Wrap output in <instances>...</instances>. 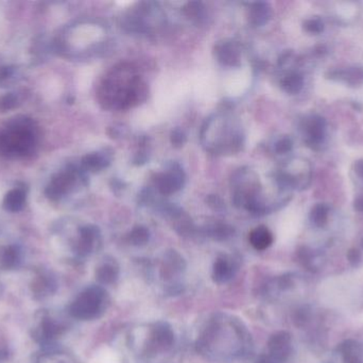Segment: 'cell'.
<instances>
[{
	"label": "cell",
	"mask_w": 363,
	"mask_h": 363,
	"mask_svg": "<svg viewBox=\"0 0 363 363\" xmlns=\"http://www.w3.org/2000/svg\"><path fill=\"white\" fill-rule=\"evenodd\" d=\"M196 350L204 359L215 363H235L253 353L251 332L239 318L226 313H213L201 330Z\"/></svg>",
	"instance_id": "cell-1"
},
{
	"label": "cell",
	"mask_w": 363,
	"mask_h": 363,
	"mask_svg": "<svg viewBox=\"0 0 363 363\" xmlns=\"http://www.w3.org/2000/svg\"><path fill=\"white\" fill-rule=\"evenodd\" d=\"M176 347L174 328L165 321L130 328L125 336L123 363H166Z\"/></svg>",
	"instance_id": "cell-2"
},
{
	"label": "cell",
	"mask_w": 363,
	"mask_h": 363,
	"mask_svg": "<svg viewBox=\"0 0 363 363\" xmlns=\"http://www.w3.org/2000/svg\"><path fill=\"white\" fill-rule=\"evenodd\" d=\"M40 124L25 114H17L0 124V157L23 160L33 157L42 144Z\"/></svg>",
	"instance_id": "cell-3"
},
{
	"label": "cell",
	"mask_w": 363,
	"mask_h": 363,
	"mask_svg": "<svg viewBox=\"0 0 363 363\" xmlns=\"http://www.w3.org/2000/svg\"><path fill=\"white\" fill-rule=\"evenodd\" d=\"M147 97L146 83L125 65L114 68L98 90V99L106 109H128L145 102Z\"/></svg>",
	"instance_id": "cell-4"
},
{
	"label": "cell",
	"mask_w": 363,
	"mask_h": 363,
	"mask_svg": "<svg viewBox=\"0 0 363 363\" xmlns=\"http://www.w3.org/2000/svg\"><path fill=\"white\" fill-rule=\"evenodd\" d=\"M110 304V294L106 288L89 286L70 303L68 315L78 321H95L106 315Z\"/></svg>",
	"instance_id": "cell-5"
},
{
	"label": "cell",
	"mask_w": 363,
	"mask_h": 363,
	"mask_svg": "<svg viewBox=\"0 0 363 363\" xmlns=\"http://www.w3.org/2000/svg\"><path fill=\"white\" fill-rule=\"evenodd\" d=\"M87 185L86 173L81 166L67 164L49 179L44 194L50 202H60Z\"/></svg>",
	"instance_id": "cell-6"
},
{
	"label": "cell",
	"mask_w": 363,
	"mask_h": 363,
	"mask_svg": "<svg viewBox=\"0 0 363 363\" xmlns=\"http://www.w3.org/2000/svg\"><path fill=\"white\" fill-rule=\"evenodd\" d=\"M186 269L187 264L181 254L170 249L164 253L159 264H155L151 270L157 275L164 291L170 296H176L183 291Z\"/></svg>",
	"instance_id": "cell-7"
},
{
	"label": "cell",
	"mask_w": 363,
	"mask_h": 363,
	"mask_svg": "<svg viewBox=\"0 0 363 363\" xmlns=\"http://www.w3.org/2000/svg\"><path fill=\"white\" fill-rule=\"evenodd\" d=\"M67 244L72 260L83 261L101 249V232L97 226L91 224L79 226L72 236H68Z\"/></svg>",
	"instance_id": "cell-8"
},
{
	"label": "cell",
	"mask_w": 363,
	"mask_h": 363,
	"mask_svg": "<svg viewBox=\"0 0 363 363\" xmlns=\"http://www.w3.org/2000/svg\"><path fill=\"white\" fill-rule=\"evenodd\" d=\"M67 328L65 319L50 311L43 310L36 315L32 336L38 345L50 350L57 339L65 334Z\"/></svg>",
	"instance_id": "cell-9"
},
{
	"label": "cell",
	"mask_w": 363,
	"mask_h": 363,
	"mask_svg": "<svg viewBox=\"0 0 363 363\" xmlns=\"http://www.w3.org/2000/svg\"><path fill=\"white\" fill-rule=\"evenodd\" d=\"M313 178L311 166L305 159H292L275 175V180L281 191L304 190L311 185Z\"/></svg>",
	"instance_id": "cell-10"
},
{
	"label": "cell",
	"mask_w": 363,
	"mask_h": 363,
	"mask_svg": "<svg viewBox=\"0 0 363 363\" xmlns=\"http://www.w3.org/2000/svg\"><path fill=\"white\" fill-rule=\"evenodd\" d=\"M301 136L307 146L321 151L328 140V121L319 114L304 115L298 124Z\"/></svg>",
	"instance_id": "cell-11"
},
{
	"label": "cell",
	"mask_w": 363,
	"mask_h": 363,
	"mask_svg": "<svg viewBox=\"0 0 363 363\" xmlns=\"http://www.w3.org/2000/svg\"><path fill=\"white\" fill-rule=\"evenodd\" d=\"M185 178V173L180 164L172 162L166 172L157 175L155 179V187L162 195H172L183 188Z\"/></svg>",
	"instance_id": "cell-12"
},
{
	"label": "cell",
	"mask_w": 363,
	"mask_h": 363,
	"mask_svg": "<svg viewBox=\"0 0 363 363\" xmlns=\"http://www.w3.org/2000/svg\"><path fill=\"white\" fill-rule=\"evenodd\" d=\"M240 264L233 255L218 256L216 261L213 262V271H211V278L213 283L217 285H226L232 281L238 273Z\"/></svg>",
	"instance_id": "cell-13"
},
{
	"label": "cell",
	"mask_w": 363,
	"mask_h": 363,
	"mask_svg": "<svg viewBox=\"0 0 363 363\" xmlns=\"http://www.w3.org/2000/svg\"><path fill=\"white\" fill-rule=\"evenodd\" d=\"M292 339L290 334L286 332H279L272 335L268 341V356L275 362H287L291 355Z\"/></svg>",
	"instance_id": "cell-14"
},
{
	"label": "cell",
	"mask_w": 363,
	"mask_h": 363,
	"mask_svg": "<svg viewBox=\"0 0 363 363\" xmlns=\"http://www.w3.org/2000/svg\"><path fill=\"white\" fill-rule=\"evenodd\" d=\"M215 55L222 65L238 66L241 60L240 46L235 40H222L216 44Z\"/></svg>",
	"instance_id": "cell-15"
},
{
	"label": "cell",
	"mask_w": 363,
	"mask_h": 363,
	"mask_svg": "<svg viewBox=\"0 0 363 363\" xmlns=\"http://www.w3.org/2000/svg\"><path fill=\"white\" fill-rule=\"evenodd\" d=\"M29 191L25 185H16L9 190L2 198V208L10 213H18L25 209Z\"/></svg>",
	"instance_id": "cell-16"
},
{
	"label": "cell",
	"mask_w": 363,
	"mask_h": 363,
	"mask_svg": "<svg viewBox=\"0 0 363 363\" xmlns=\"http://www.w3.org/2000/svg\"><path fill=\"white\" fill-rule=\"evenodd\" d=\"M96 279L102 287L112 286L117 283L121 276V268L114 258H104L96 269Z\"/></svg>",
	"instance_id": "cell-17"
},
{
	"label": "cell",
	"mask_w": 363,
	"mask_h": 363,
	"mask_svg": "<svg viewBox=\"0 0 363 363\" xmlns=\"http://www.w3.org/2000/svg\"><path fill=\"white\" fill-rule=\"evenodd\" d=\"M113 159V153L110 149L87 153L81 160V168L85 173H96L104 170L110 166Z\"/></svg>",
	"instance_id": "cell-18"
},
{
	"label": "cell",
	"mask_w": 363,
	"mask_h": 363,
	"mask_svg": "<svg viewBox=\"0 0 363 363\" xmlns=\"http://www.w3.org/2000/svg\"><path fill=\"white\" fill-rule=\"evenodd\" d=\"M57 283L55 277L50 272H42L34 278L32 283V292L38 300H44L55 293Z\"/></svg>",
	"instance_id": "cell-19"
},
{
	"label": "cell",
	"mask_w": 363,
	"mask_h": 363,
	"mask_svg": "<svg viewBox=\"0 0 363 363\" xmlns=\"http://www.w3.org/2000/svg\"><path fill=\"white\" fill-rule=\"evenodd\" d=\"M23 261V251L18 244H9L0 251V264L6 270L19 268Z\"/></svg>",
	"instance_id": "cell-20"
},
{
	"label": "cell",
	"mask_w": 363,
	"mask_h": 363,
	"mask_svg": "<svg viewBox=\"0 0 363 363\" xmlns=\"http://www.w3.org/2000/svg\"><path fill=\"white\" fill-rule=\"evenodd\" d=\"M304 82V77L298 70H286L285 75L279 81V85L286 93L296 95L302 91Z\"/></svg>",
	"instance_id": "cell-21"
},
{
	"label": "cell",
	"mask_w": 363,
	"mask_h": 363,
	"mask_svg": "<svg viewBox=\"0 0 363 363\" xmlns=\"http://www.w3.org/2000/svg\"><path fill=\"white\" fill-rule=\"evenodd\" d=\"M272 11L267 2H254L250 6L249 21L255 27H262L270 21Z\"/></svg>",
	"instance_id": "cell-22"
},
{
	"label": "cell",
	"mask_w": 363,
	"mask_h": 363,
	"mask_svg": "<svg viewBox=\"0 0 363 363\" xmlns=\"http://www.w3.org/2000/svg\"><path fill=\"white\" fill-rule=\"evenodd\" d=\"M249 240L256 251H266L272 245L273 234L266 226H258L255 229L252 230Z\"/></svg>",
	"instance_id": "cell-23"
},
{
	"label": "cell",
	"mask_w": 363,
	"mask_h": 363,
	"mask_svg": "<svg viewBox=\"0 0 363 363\" xmlns=\"http://www.w3.org/2000/svg\"><path fill=\"white\" fill-rule=\"evenodd\" d=\"M343 363H363V345L356 341H347L339 347Z\"/></svg>",
	"instance_id": "cell-24"
},
{
	"label": "cell",
	"mask_w": 363,
	"mask_h": 363,
	"mask_svg": "<svg viewBox=\"0 0 363 363\" xmlns=\"http://www.w3.org/2000/svg\"><path fill=\"white\" fill-rule=\"evenodd\" d=\"M25 91L9 92V93L0 96V112L6 113L18 109L25 102Z\"/></svg>",
	"instance_id": "cell-25"
},
{
	"label": "cell",
	"mask_w": 363,
	"mask_h": 363,
	"mask_svg": "<svg viewBox=\"0 0 363 363\" xmlns=\"http://www.w3.org/2000/svg\"><path fill=\"white\" fill-rule=\"evenodd\" d=\"M21 79L18 66L6 64L0 66V87H11Z\"/></svg>",
	"instance_id": "cell-26"
},
{
	"label": "cell",
	"mask_w": 363,
	"mask_h": 363,
	"mask_svg": "<svg viewBox=\"0 0 363 363\" xmlns=\"http://www.w3.org/2000/svg\"><path fill=\"white\" fill-rule=\"evenodd\" d=\"M205 234L213 240L225 241L234 236L235 230L232 226L224 223H213L207 226Z\"/></svg>",
	"instance_id": "cell-27"
},
{
	"label": "cell",
	"mask_w": 363,
	"mask_h": 363,
	"mask_svg": "<svg viewBox=\"0 0 363 363\" xmlns=\"http://www.w3.org/2000/svg\"><path fill=\"white\" fill-rule=\"evenodd\" d=\"M38 363H79V362L70 354L50 349L46 350V352L38 358Z\"/></svg>",
	"instance_id": "cell-28"
},
{
	"label": "cell",
	"mask_w": 363,
	"mask_h": 363,
	"mask_svg": "<svg viewBox=\"0 0 363 363\" xmlns=\"http://www.w3.org/2000/svg\"><path fill=\"white\" fill-rule=\"evenodd\" d=\"M330 207L326 204H317L311 209L309 219L315 227H323L330 219Z\"/></svg>",
	"instance_id": "cell-29"
},
{
	"label": "cell",
	"mask_w": 363,
	"mask_h": 363,
	"mask_svg": "<svg viewBox=\"0 0 363 363\" xmlns=\"http://www.w3.org/2000/svg\"><path fill=\"white\" fill-rule=\"evenodd\" d=\"M128 241L133 246H145L150 241V232L145 226H136L128 236Z\"/></svg>",
	"instance_id": "cell-30"
},
{
	"label": "cell",
	"mask_w": 363,
	"mask_h": 363,
	"mask_svg": "<svg viewBox=\"0 0 363 363\" xmlns=\"http://www.w3.org/2000/svg\"><path fill=\"white\" fill-rule=\"evenodd\" d=\"M184 14L192 21H201L205 15V6L202 2L191 1L186 4L183 9Z\"/></svg>",
	"instance_id": "cell-31"
},
{
	"label": "cell",
	"mask_w": 363,
	"mask_h": 363,
	"mask_svg": "<svg viewBox=\"0 0 363 363\" xmlns=\"http://www.w3.org/2000/svg\"><path fill=\"white\" fill-rule=\"evenodd\" d=\"M303 26H304L305 31L311 34H319L324 30V21H322L321 17L315 16L306 19Z\"/></svg>",
	"instance_id": "cell-32"
},
{
	"label": "cell",
	"mask_w": 363,
	"mask_h": 363,
	"mask_svg": "<svg viewBox=\"0 0 363 363\" xmlns=\"http://www.w3.org/2000/svg\"><path fill=\"white\" fill-rule=\"evenodd\" d=\"M292 148H294V142H292L289 136H281L279 140L277 141L274 145L275 151H277L279 155L289 153L290 151H292Z\"/></svg>",
	"instance_id": "cell-33"
},
{
	"label": "cell",
	"mask_w": 363,
	"mask_h": 363,
	"mask_svg": "<svg viewBox=\"0 0 363 363\" xmlns=\"http://www.w3.org/2000/svg\"><path fill=\"white\" fill-rule=\"evenodd\" d=\"M172 145L177 148L184 146L186 141H187V136H186L185 132L181 129V128H176L174 131L172 132V136H170Z\"/></svg>",
	"instance_id": "cell-34"
},
{
	"label": "cell",
	"mask_w": 363,
	"mask_h": 363,
	"mask_svg": "<svg viewBox=\"0 0 363 363\" xmlns=\"http://www.w3.org/2000/svg\"><path fill=\"white\" fill-rule=\"evenodd\" d=\"M206 200L208 206L211 207V208H213V210L222 211L225 208L224 202H222L221 198L218 197L217 195H209Z\"/></svg>",
	"instance_id": "cell-35"
},
{
	"label": "cell",
	"mask_w": 363,
	"mask_h": 363,
	"mask_svg": "<svg viewBox=\"0 0 363 363\" xmlns=\"http://www.w3.org/2000/svg\"><path fill=\"white\" fill-rule=\"evenodd\" d=\"M353 173L355 174V178L357 179L358 185H363V159L358 160L354 163Z\"/></svg>",
	"instance_id": "cell-36"
},
{
	"label": "cell",
	"mask_w": 363,
	"mask_h": 363,
	"mask_svg": "<svg viewBox=\"0 0 363 363\" xmlns=\"http://www.w3.org/2000/svg\"><path fill=\"white\" fill-rule=\"evenodd\" d=\"M354 207H355L356 210L363 212V193L356 196Z\"/></svg>",
	"instance_id": "cell-37"
},
{
	"label": "cell",
	"mask_w": 363,
	"mask_h": 363,
	"mask_svg": "<svg viewBox=\"0 0 363 363\" xmlns=\"http://www.w3.org/2000/svg\"><path fill=\"white\" fill-rule=\"evenodd\" d=\"M349 258L352 262H357L360 259L359 253H358V251H351L349 254Z\"/></svg>",
	"instance_id": "cell-38"
},
{
	"label": "cell",
	"mask_w": 363,
	"mask_h": 363,
	"mask_svg": "<svg viewBox=\"0 0 363 363\" xmlns=\"http://www.w3.org/2000/svg\"><path fill=\"white\" fill-rule=\"evenodd\" d=\"M255 363H277L275 362L274 360L272 359V358L269 357L268 355L266 356H262V357L259 358V359L257 360Z\"/></svg>",
	"instance_id": "cell-39"
},
{
	"label": "cell",
	"mask_w": 363,
	"mask_h": 363,
	"mask_svg": "<svg viewBox=\"0 0 363 363\" xmlns=\"http://www.w3.org/2000/svg\"><path fill=\"white\" fill-rule=\"evenodd\" d=\"M1 359H2V355H1V353H0V362H1Z\"/></svg>",
	"instance_id": "cell-40"
}]
</instances>
